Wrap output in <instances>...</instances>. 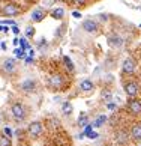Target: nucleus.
Segmentation results:
<instances>
[{"mask_svg": "<svg viewBox=\"0 0 141 146\" xmlns=\"http://www.w3.org/2000/svg\"><path fill=\"white\" fill-rule=\"evenodd\" d=\"M65 27H66V24H62L60 27L54 32V36H56V38H62L63 36V32H65Z\"/></svg>", "mask_w": 141, "mask_h": 146, "instance_id": "obj_26", "label": "nucleus"}, {"mask_svg": "<svg viewBox=\"0 0 141 146\" xmlns=\"http://www.w3.org/2000/svg\"><path fill=\"white\" fill-rule=\"evenodd\" d=\"M35 27H32V26H27L26 27V30H24V35H26V38H33L35 36Z\"/></svg>", "mask_w": 141, "mask_h": 146, "instance_id": "obj_24", "label": "nucleus"}, {"mask_svg": "<svg viewBox=\"0 0 141 146\" xmlns=\"http://www.w3.org/2000/svg\"><path fill=\"white\" fill-rule=\"evenodd\" d=\"M72 17H74V18H81L83 15H81V12H78V11H74V12H72Z\"/></svg>", "mask_w": 141, "mask_h": 146, "instance_id": "obj_33", "label": "nucleus"}, {"mask_svg": "<svg viewBox=\"0 0 141 146\" xmlns=\"http://www.w3.org/2000/svg\"><path fill=\"white\" fill-rule=\"evenodd\" d=\"M87 137H89V139H92V140H95V139H98V137H99V134H98L96 131H92V133L89 134Z\"/></svg>", "mask_w": 141, "mask_h": 146, "instance_id": "obj_32", "label": "nucleus"}, {"mask_svg": "<svg viewBox=\"0 0 141 146\" xmlns=\"http://www.w3.org/2000/svg\"><path fill=\"white\" fill-rule=\"evenodd\" d=\"M137 71V62H135L134 57H126L122 63V74L123 75H134Z\"/></svg>", "mask_w": 141, "mask_h": 146, "instance_id": "obj_7", "label": "nucleus"}, {"mask_svg": "<svg viewBox=\"0 0 141 146\" xmlns=\"http://www.w3.org/2000/svg\"><path fill=\"white\" fill-rule=\"evenodd\" d=\"M2 71H3V74H6V75H12L15 71H17V60L12 59V57L3 59V62H2Z\"/></svg>", "mask_w": 141, "mask_h": 146, "instance_id": "obj_9", "label": "nucleus"}, {"mask_svg": "<svg viewBox=\"0 0 141 146\" xmlns=\"http://www.w3.org/2000/svg\"><path fill=\"white\" fill-rule=\"evenodd\" d=\"M101 96H102V100H104L105 102H111L113 101V92L110 89H104L102 94H101Z\"/></svg>", "mask_w": 141, "mask_h": 146, "instance_id": "obj_21", "label": "nucleus"}, {"mask_svg": "<svg viewBox=\"0 0 141 146\" xmlns=\"http://www.w3.org/2000/svg\"><path fill=\"white\" fill-rule=\"evenodd\" d=\"M140 27H141V24H140Z\"/></svg>", "mask_w": 141, "mask_h": 146, "instance_id": "obj_38", "label": "nucleus"}, {"mask_svg": "<svg viewBox=\"0 0 141 146\" xmlns=\"http://www.w3.org/2000/svg\"><path fill=\"white\" fill-rule=\"evenodd\" d=\"M20 44V39H17V38H15V39H14V45H18Z\"/></svg>", "mask_w": 141, "mask_h": 146, "instance_id": "obj_37", "label": "nucleus"}, {"mask_svg": "<svg viewBox=\"0 0 141 146\" xmlns=\"http://www.w3.org/2000/svg\"><path fill=\"white\" fill-rule=\"evenodd\" d=\"M0 12H2L3 17H8V18L17 17V15L21 14V6L17 3H14V2H9L6 5H3V8L0 9Z\"/></svg>", "mask_w": 141, "mask_h": 146, "instance_id": "obj_4", "label": "nucleus"}, {"mask_svg": "<svg viewBox=\"0 0 141 146\" xmlns=\"http://www.w3.org/2000/svg\"><path fill=\"white\" fill-rule=\"evenodd\" d=\"M45 17H47V11L44 8H35L30 14V20L33 23H41V21H44Z\"/></svg>", "mask_w": 141, "mask_h": 146, "instance_id": "obj_13", "label": "nucleus"}, {"mask_svg": "<svg viewBox=\"0 0 141 146\" xmlns=\"http://www.w3.org/2000/svg\"><path fill=\"white\" fill-rule=\"evenodd\" d=\"M12 32H14L15 35H20V29L17 27V26H12Z\"/></svg>", "mask_w": 141, "mask_h": 146, "instance_id": "obj_34", "label": "nucleus"}, {"mask_svg": "<svg viewBox=\"0 0 141 146\" xmlns=\"http://www.w3.org/2000/svg\"><path fill=\"white\" fill-rule=\"evenodd\" d=\"M108 44H110L111 48H116V50H119V48H122L123 44H125V39L119 35V33H110L108 35Z\"/></svg>", "mask_w": 141, "mask_h": 146, "instance_id": "obj_12", "label": "nucleus"}, {"mask_svg": "<svg viewBox=\"0 0 141 146\" xmlns=\"http://www.w3.org/2000/svg\"><path fill=\"white\" fill-rule=\"evenodd\" d=\"M70 2H72L75 6H86L89 0H70Z\"/></svg>", "mask_w": 141, "mask_h": 146, "instance_id": "obj_28", "label": "nucleus"}, {"mask_svg": "<svg viewBox=\"0 0 141 146\" xmlns=\"http://www.w3.org/2000/svg\"><path fill=\"white\" fill-rule=\"evenodd\" d=\"M126 109L132 116H141V100L129 98V101L126 102Z\"/></svg>", "mask_w": 141, "mask_h": 146, "instance_id": "obj_8", "label": "nucleus"}, {"mask_svg": "<svg viewBox=\"0 0 141 146\" xmlns=\"http://www.w3.org/2000/svg\"><path fill=\"white\" fill-rule=\"evenodd\" d=\"M98 18H99L102 23H107L108 21V14H98Z\"/></svg>", "mask_w": 141, "mask_h": 146, "instance_id": "obj_29", "label": "nucleus"}, {"mask_svg": "<svg viewBox=\"0 0 141 146\" xmlns=\"http://www.w3.org/2000/svg\"><path fill=\"white\" fill-rule=\"evenodd\" d=\"M0 47H2V50H6V44H5V42H2V44H0Z\"/></svg>", "mask_w": 141, "mask_h": 146, "instance_id": "obj_36", "label": "nucleus"}, {"mask_svg": "<svg viewBox=\"0 0 141 146\" xmlns=\"http://www.w3.org/2000/svg\"><path fill=\"white\" fill-rule=\"evenodd\" d=\"M0 146H12L11 137H8L6 134H0Z\"/></svg>", "mask_w": 141, "mask_h": 146, "instance_id": "obj_22", "label": "nucleus"}, {"mask_svg": "<svg viewBox=\"0 0 141 146\" xmlns=\"http://www.w3.org/2000/svg\"><path fill=\"white\" fill-rule=\"evenodd\" d=\"M14 53H15V56H17L18 59H24V57H26V50H23L21 47H20V48H15Z\"/></svg>", "mask_w": 141, "mask_h": 146, "instance_id": "obj_25", "label": "nucleus"}, {"mask_svg": "<svg viewBox=\"0 0 141 146\" xmlns=\"http://www.w3.org/2000/svg\"><path fill=\"white\" fill-rule=\"evenodd\" d=\"M11 113H12V117L17 122H23L27 117V110H26V106L23 102H14L11 106Z\"/></svg>", "mask_w": 141, "mask_h": 146, "instance_id": "obj_2", "label": "nucleus"}, {"mask_svg": "<svg viewBox=\"0 0 141 146\" xmlns=\"http://www.w3.org/2000/svg\"><path fill=\"white\" fill-rule=\"evenodd\" d=\"M81 27L86 33H90V35H95L99 32V24H98V21L93 20V18H87L83 21V24H81Z\"/></svg>", "mask_w": 141, "mask_h": 146, "instance_id": "obj_10", "label": "nucleus"}, {"mask_svg": "<svg viewBox=\"0 0 141 146\" xmlns=\"http://www.w3.org/2000/svg\"><path fill=\"white\" fill-rule=\"evenodd\" d=\"M80 90L83 92V94H89V92H93L95 90V83L92 82L90 78H83L80 82Z\"/></svg>", "mask_w": 141, "mask_h": 146, "instance_id": "obj_15", "label": "nucleus"}, {"mask_svg": "<svg viewBox=\"0 0 141 146\" xmlns=\"http://www.w3.org/2000/svg\"><path fill=\"white\" fill-rule=\"evenodd\" d=\"M47 47H48L47 39H45V38H41L39 42H38V50H39V51H44V50H47Z\"/></svg>", "mask_w": 141, "mask_h": 146, "instance_id": "obj_23", "label": "nucleus"}, {"mask_svg": "<svg viewBox=\"0 0 141 146\" xmlns=\"http://www.w3.org/2000/svg\"><path fill=\"white\" fill-rule=\"evenodd\" d=\"M131 139L135 143H141V122H137L131 127V133H129Z\"/></svg>", "mask_w": 141, "mask_h": 146, "instance_id": "obj_14", "label": "nucleus"}, {"mask_svg": "<svg viewBox=\"0 0 141 146\" xmlns=\"http://www.w3.org/2000/svg\"><path fill=\"white\" fill-rule=\"evenodd\" d=\"M2 23H5V24H11V26H15V21H12V20H6V21H2Z\"/></svg>", "mask_w": 141, "mask_h": 146, "instance_id": "obj_35", "label": "nucleus"}, {"mask_svg": "<svg viewBox=\"0 0 141 146\" xmlns=\"http://www.w3.org/2000/svg\"><path fill=\"white\" fill-rule=\"evenodd\" d=\"M63 65H65V68H66V71L69 74H74L75 72V65H74L72 59H70L69 56H63Z\"/></svg>", "mask_w": 141, "mask_h": 146, "instance_id": "obj_16", "label": "nucleus"}, {"mask_svg": "<svg viewBox=\"0 0 141 146\" xmlns=\"http://www.w3.org/2000/svg\"><path fill=\"white\" fill-rule=\"evenodd\" d=\"M105 122H107V116H105V115H99V116H98V117L95 119V122L92 123V125H93L95 128H99V127L104 125Z\"/></svg>", "mask_w": 141, "mask_h": 146, "instance_id": "obj_19", "label": "nucleus"}, {"mask_svg": "<svg viewBox=\"0 0 141 146\" xmlns=\"http://www.w3.org/2000/svg\"><path fill=\"white\" fill-rule=\"evenodd\" d=\"M78 125L80 127H87L89 125V116H87V113H81V115L78 116Z\"/></svg>", "mask_w": 141, "mask_h": 146, "instance_id": "obj_20", "label": "nucleus"}, {"mask_svg": "<svg viewBox=\"0 0 141 146\" xmlns=\"http://www.w3.org/2000/svg\"><path fill=\"white\" fill-rule=\"evenodd\" d=\"M20 44H21V48H23V50H30V45H29V42H27L26 38H21Z\"/></svg>", "mask_w": 141, "mask_h": 146, "instance_id": "obj_27", "label": "nucleus"}, {"mask_svg": "<svg viewBox=\"0 0 141 146\" xmlns=\"http://www.w3.org/2000/svg\"><path fill=\"white\" fill-rule=\"evenodd\" d=\"M50 15H51L54 20H63V17H65V9H63V8H54V9H51Z\"/></svg>", "mask_w": 141, "mask_h": 146, "instance_id": "obj_18", "label": "nucleus"}, {"mask_svg": "<svg viewBox=\"0 0 141 146\" xmlns=\"http://www.w3.org/2000/svg\"><path fill=\"white\" fill-rule=\"evenodd\" d=\"M62 113L65 116H70L74 113V106H72V102L70 101H65L63 104H62Z\"/></svg>", "mask_w": 141, "mask_h": 146, "instance_id": "obj_17", "label": "nucleus"}, {"mask_svg": "<svg viewBox=\"0 0 141 146\" xmlns=\"http://www.w3.org/2000/svg\"><path fill=\"white\" fill-rule=\"evenodd\" d=\"M3 133L6 134L8 137H12V129H11L9 127H5V128H3Z\"/></svg>", "mask_w": 141, "mask_h": 146, "instance_id": "obj_31", "label": "nucleus"}, {"mask_svg": "<svg viewBox=\"0 0 141 146\" xmlns=\"http://www.w3.org/2000/svg\"><path fill=\"white\" fill-rule=\"evenodd\" d=\"M129 139H131V136L128 134L126 129H117V131L114 133V142L116 145L119 146H125L129 143Z\"/></svg>", "mask_w": 141, "mask_h": 146, "instance_id": "obj_11", "label": "nucleus"}, {"mask_svg": "<svg viewBox=\"0 0 141 146\" xmlns=\"http://www.w3.org/2000/svg\"><path fill=\"white\" fill-rule=\"evenodd\" d=\"M47 84H48V88L53 89V90H63L66 88V78H65L63 74L56 72V74H51L50 77L47 78Z\"/></svg>", "mask_w": 141, "mask_h": 146, "instance_id": "obj_1", "label": "nucleus"}, {"mask_svg": "<svg viewBox=\"0 0 141 146\" xmlns=\"http://www.w3.org/2000/svg\"><path fill=\"white\" fill-rule=\"evenodd\" d=\"M42 133H44V123L41 121H33V122L29 123V127H27V134H29L32 139H38Z\"/></svg>", "mask_w": 141, "mask_h": 146, "instance_id": "obj_6", "label": "nucleus"}, {"mask_svg": "<svg viewBox=\"0 0 141 146\" xmlns=\"http://www.w3.org/2000/svg\"><path fill=\"white\" fill-rule=\"evenodd\" d=\"M123 90L128 98H137L140 94V84L137 80H128L123 83Z\"/></svg>", "mask_w": 141, "mask_h": 146, "instance_id": "obj_3", "label": "nucleus"}, {"mask_svg": "<svg viewBox=\"0 0 141 146\" xmlns=\"http://www.w3.org/2000/svg\"><path fill=\"white\" fill-rule=\"evenodd\" d=\"M107 109L108 110H116L117 109V104H116V102H113V101L111 102H107Z\"/></svg>", "mask_w": 141, "mask_h": 146, "instance_id": "obj_30", "label": "nucleus"}, {"mask_svg": "<svg viewBox=\"0 0 141 146\" xmlns=\"http://www.w3.org/2000/svg\"><path fill=\"white\" fill-rule=\"evenodd\" d=\"M20 90L23 94H27V95H32L38 90V82L35 78H24L23 82L20 83Z\"/></svg>", "mask_w": 141, "mask_h": 146, "instance_id": "obj_5", "label": "nucleus"}]
</instances>
